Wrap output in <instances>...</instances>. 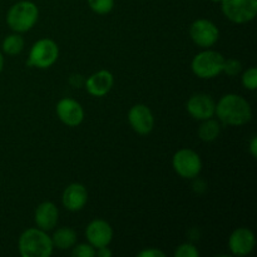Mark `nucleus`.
<instances>
[{"label": "nucleus", "mask_w": 257, "mask_h": 257, "mask_svg": "<svg viewBox=\"0 0 257 257\" xmlns=\"http://www.w3.org/2000/svg\"><path fill=\"white\" fill-rule=\"evenodd\" d=\"M138 257H165V253L157 248H148L138 253Z\"/></svg>", "instance_id": "obj_25"}, {"label": "nucleus", "mask_w": 257, "mask_h": 257, "mask_svg": "<svg viewBox=\"0 0 257 257\" xmlns=\"http://www.w3.org/2000/svg\"><path fill=\"white\" fill-rule=\"evenodd\" d=\"M255 235L246 227L236 228L230 236L228 247L231 252L236 256H246L255 247Z\"/></svg>", "instance_id": "obj_11"}, {"label": "nucleus", "mask_w": 257, "mask_h": 257, "mask_svg": "<svg viewBox=\"0 0 257 257\" xmlns=\"http://www.w3.org/2000/svg\"><path fill=\"white\" fill-rule=\"evenodd\" d=\"M128 120L133 130L140 135H148L155 125V118H153L152 112L145 104L133 105L128 113Z\"/></svg>", "instance_id": "obj_10"}, {"label": "nucleus", "mask_w": 257, "mask_h": 257, "mask_svg": "<svg viewBox=\"0 0 257 257\" xmlns=\"http://www.w3.org/2000/svg\"><path fill=\"white\" fill-rule=\"evenodd\" d=\"M62 200L67 210L73 212L82 210L88 201L87 188L80 183H72L64 190Z\"/></svg>", "instance_id": "obj_14"}, {"label": "nucleus", "mask_w": 257, "mask_h": 257, "mask_svg": "<svg viewBox=\"0 0 257 257\" xmlns=\"http://www.w3.org/2000/svg\"><path fill=\"white\" fill-rule=\"evenodd\" d=\"M53 248L52 237L40 228H29L19 238V252L23 257H49Z\"/></svg>", "instance_id": "obj_2"}, {"label": "nucleus", "mask_w": 257, "mask_h": 257, "mask_svg": "<svg viewBox=\"0 0 257 257\" xmlns=\"http://www.w3.org/2000/svg\"><path fill=\"white\" fill-rule=\"evenodd\" d=\"M113 82L114 79H113L112 73L108 70H99L88 78L85 82V88L89 94L94 97H103L113 87Z\"/></svg>", "instance_id": "obj_15"}, {"label": "nucleus", "mask_w": 257, "mask_h": 257, "mask_svg": "<svg viewBox=\"0 0 257 257\" xmlns=\"http://www.w3.org/2000/svg\"><path fill=\"white\" fill-rule=\"evenodd\" d=\"M87 240L93 247L99 248L108 246L112 241L113 230L109 223L104 220H94L88 225L85 230Z\"/></svg>", "instance_id": "obj_9"}, {"label": "nucleus", "mask_w": 257, "mask_h": 257, "mask_svg": "<svg viewBox=\"0 0 257 257\" xmlns=\"http://www.w3.org/2000/svg\"><path fill=\"white\" fill-rule=\"evenodd\" d=\"M218 119L227 125H242L250 122L252 110L245 98L237 94H226L216 105Z\"/></svg>", "instance_id": "obj_1"}, {"label": "nucleus", "mask_w": 257, "mask_h": 257, "mask_svg": "<svg viewBox=\"0 0 257 257\" xmlns=\"http://www.w3.org/2000/svg\"><path fill=\"white\" fill-rule=\"evenodd\" d=\"M190 34L193 42L201 48L212 47L218 40L217 27L207 19H198L192 23L190 28Z\"/></svg>", "instance_id": "obj_8"}, {"label": "nucleus", "mask_w": 257, "mask_h": 257, "mask_svg": "<svg viewBox=\"0 0 257 257\" xmlns=\"http://www.w3.org/2000/svg\"><path fill=\"white\" fill-rule=\"evenodd\" d=\"M212 2H215V3H221V0H212Z\"/></svg>", "instance_id": "obj_29"}, {"label": "nucleus", "mask_w": 257, "mask_h": 257, "mask_svg": "<svg viewBox=\"0 0 257 257\" xmlns=\"http://www.w3.org/2000/svg\"><path fill=\"white\" fill-rule=\"evenodd\" d=\"M72 255L75 257H94L95 250L90 243H80V245L73 246Z\"/></svg>", "instance_id": "obj_22"}, {"label": "nucleus", "mask_w": 257, "mask_h": 257, "mask_svg": "<svg viewBox=\"0 0 257 257\" xmlns=\"http://www.w3.org/2000/svg\"><path fill=\"white\" fill-rule=\"evenodd\" d=\"M225 58L221 53L215 50H205L196 55L192 60V70L197 77L202 79H211L223 70Z\"/></svg>", "instance_id": "obj_4"}, {"label": "nucleus", "mask_w": 257, "mask_h": 257, "mask_svg": "<svg viewBox=\"0 0 257 257\" xmlns=\"http://www.w3.org/2000/svg\"><path fill=\"white\" fill-rule=\"evenodd\" d=\"M186 108L195 119L205 120L213 117L216 110V103L210 95L195 94L188 99Z\"/></svg>", "instance_id": "obj_13"}, {"label": "nucleus", "mask_w": 257, "mask_h": 257, "mask_svg": "<svg viewBox=\"0 0 257 257\" xmlns=\"http://www.w3.org/2000/svg\"><path fill=\"white\" fill-rule=\"evenodd\" d=\"M57 114L64 124L69 125V127H77L83 122L84 110L77 100L64 98L58 102Z\"/></svg>", "instance_id": "obj_12"}, {"label": "nucleus", "mask_w": 257, "mask_h": 257, "mask_svg": "<svg viewBox=\"0 0 257 257\" xmlns=\"http://www.w3.org/2000/svg\"><path fill=\"white\" fill-rule=\"evenodd\" d=\"M58 208L52 202H43L35 210V223L43 231H50L58 222Z\"/></svg>", "instance_id": "obj_16"}, {"label": "nucleus", "mask_w": 257, "mask_h": 257, "mask_svg": "<svg viewBox=\"0 0 257 257\" xmlns=\"http://www.w3.org/2000/svg\"><path fill=\"white\" fill-rule=\"evenodd\" d=\"M88 4L97 14H108L114 7V0H88Z\"/></svg>", "instance_id": "obj_20"}, {"label": "nucleus", "mask_w": 257, "mask_h": 257, "mask_svg": "<svg viewBox=\"0 0 257 257\" xmlns=\"http://www.w3.org/2000/svg\"><path fill=\"white\" fill-rule=\"evenodd\" d=\"M220 132L221 127L218 124V122L215 119H211V118L205 119V122L198 128V136L205 142H212V141H215L218 137V135H220Z\"/></svg>", "instance_id": "obj_18"}, {"label": "nucleus", "mask_w": 257, "mask_h": 257, "mask_svg": "<svg viewBox=\"0 0 257 257\" xmlns=\"http://www.w3.org/2000/svg\"><path fill=\"white\" fill-rule=\"evenodd\" d=\"M24 49V39L19 34H12L3 42V50L9 55L19 54Z\"/></svg>", "instance_id": "obj_19"}, {"label": "nucleus", "mask_w": 257, "mask_h": 257, "mask_svg": "<svg viewBox=\"0 0 257 257\" xmlns=\"http://www.w3.org/2000/svg\"><path fill=\"white\" fill-rule=\"evenodd\" d=\"M3 65H4V58H3L2 53H0V73H2L3 70Z\"/></svg>", "instance_id": "obj_28"}, {"label": "nucleus", "mask_w": 257, "mask_h": 257, "mask_svg": "<svg viewBox=\"0 0 257 257\" xmlns=\"http://www.w3.org/2000/svg\"><path fill=\"white\" fill-rule=\"evenodd\" d=\"M242 84L246 89L255 90L257 88V69L255 67L246 70L242 75Z\"/></svg>", "instance_id": "obj_21"}, {"label": "nucleus", "mask_w": 257, "mask_h": 257, "mask_svg": "<svg viewBox=\"0 0 257 257\" xmlns=\"http://www.w3.org/2000/svg\"><path fill=\"white\" fill-rule=\"evenodd\" d=\"M95 253H97V255L99 257H110V256H112V252L108 250L107 246H104V247H99Z\"/></svg>", "instance_id": "obj_26"}, {"label": "nucleus", "mask_w": 257, "mask_h": 257, "mask_svg": "<svg viewBox=\"0 0 257 257\" xmlns=\"http://www.w3.org/2000/svg\"><path fill=\"white\" fill-rule=\"evenodd\" d=\"M221 5L225 17L237 24L250 22L257 14V0H221Z\"/></svg>", "instance_id": "obj_6"}, {"label": "nucleus", "mask_w": 257, "mask_h": 257, "mask_svg": "<svg viewBox=\"0 0 257 257\" xmlns=\"http://www.w3.org/2000/svg\"><path fill=\"white\" fill-rule=\"evenodd\" d=\"M52 242L53 246L59 250H68L77 242V233L70 227H60L53 235Z\"/></svg>", "instance_id": "obj_17"}, {"label": "nucleus", "mask_w": 257, "mask_h": 257, "mask_svg": "<svg viewBox=\"0 0 257 257\" xmlns=\"http://www.w3.org/2000/svg\"><path fill=\"white\" fill-rule=\"evenodd\" d=\"M250 152H251V155H252V157H256L257 156V138L256 137H253L252 140H251Z\"/></svg>", "instance_id": "obj_27"}, {"label": "nucleus", "mask_w": 257, "mask_h": 257, "mask_svg": "<svg viewBox=\"0 0 257 257\" xmlns=\"http://www.w3.org/2000/svg\"><path fill=\"white\" fill-rule=\"evenodd\" d=\"M39 17L37 5L32 2H19L13 5L7 15L10 29L17 33H24L32 29Z\"/></svg>", "instance_id": "obj_3"}, {"label": "nucleus", "mask_w": 257, "mask_h": 257, "mask_svg": "<svg viewBox=\"0 0 257 257\" xmlns=\"http://www.w3.org/2000/svg\"><path fill=\"white\" fill-rule=\"evenodd\" d=\"M176 257H198L200 256V252L197 251V248L195 247L191 243H183L180 247L176 250L175 252Z\"/></svg>", "instance_id": "obj_23"}, {"label": "nucleus", "mask_w": 257, "mask_h": 257, "mask_svg": "<svg viewBox=\"0 0 257 257\" xmlns=\"http://www.w3.org/2000/svg\"><path fill=\"white\" fill-rule=\"evenodd\" d=\"M58 55L59 49L52 39H40L30 49L28 65L45 69L57 62Z\"/></svg>", "instance_id": "obj_5"}, {"label": "nucleus", "mask_w": 257, "mask_h": 257, "mask_svg": "<svg viewBox=\"0 0 257 257\" xmlns=\"http://www.w3.org/2000/svg\"><path fill=\"white\" fill-rule=\"evenodd\" d=\"M241 63L236 59H225V64H223V70L226 74L230 75V77H235L238 73L241 72Z\"/></svg>", "instance_id": "obj_24"}, {"label": "nucleus", "mask_w": 257, "mask_h": 257, "mask_svg": "<svg viewBox=\"0 0 257 257\" xmlns=\"http://www.w3.org/2000/svg\"><path fill=\"white\" fill-rule=\"evenodd\" d=\"M173 168L183 178H195L200 175L202 162L195 151L181 150L173 156Z\"/></svg>", "instance_id": "obj_7"}]
</instances>
